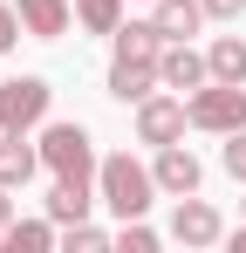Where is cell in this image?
I'll list each match as a JSON object with an SVG mask.
<instances>
[{"label":"cell","mask_w":246,"mask_h":253,"mask_svg":"<svg viewBox=\"0 0 246 253\" xmlns=\"http://www.w3.org/2000/svg\"><path fill=\"white\" fill-rule=\"evenodd\" d=\"M240 206H246V199H240Z\"/></svg>","instance_id":"obj_24"},{"label":"cell","mask_w":246,"mask_h":253,"mask_svg":"<svg viewBox=\"0 0 246 253\" xmlns=\"http://www.w3.org/2000/svg\"><path fill=\"white\" fill-rule=\"evenodd\" d=\"M41 165L55 171V178H69V185H89L96 178V137L82 124H48V137H41Z\"/></svg>","instance_id":"obj_2"},{"label":"cell","mask_w":246,"mask_h":253,"mask_svg":"<svg viewBox=\"0 0 246 253\" xmlns=\"http://www.w3.org/2000/svg\"><path fill=\"white\" fill-rule=\"evenodd\" d=\"M199 21H205V0H158V35L164 42L199 35Z\"/></svg>","instance_id":"obj_11"},{"label":"cell","mask_w":246,"mask_h":253,"mask_svg":"<svg viewBox=\"0 0 246 253\" xmlns=\"http://www.w3.org/2000/svg\"><path fill=\"white\" fill-rule=\"evenodd\" d=\"M0 247L7 253H48L55 247V219H14V226L0 233Z\"/></svg>","instance_id":"obj_14"},{"label":"cell","mask_w":246,"mask_h":253,"mask_svg":"<svg viewBox=\"0 0 246 253\" xmlns=\"http://www.w3.org/2000/svg\"><path fill=\"white\" fill-rule=\"evenodd\" d=\"M76 21L89 28V35H117V21H123V0H76Z\"/></svg>","instance_id":"obj_16"},{"label":"cell","mask_w":246,"mask_h":253,"mask_svg":"<svg viewBox=\"0 0 246 253\" xmlns=\"http://www.w3.org/2000/svg\"><path fill=\"white\" fill-rule=\"evenodd\" d=\"M205 14H212V21H240L246 0H205Z\"/></svg>","instance_id":"obj_21"},{"label":"cell","mask_w":246,"mask_h":253,"mask_svg":"<svg viewBox=\"0 0 246 253\" xmlns=\"http://www.w3.org/2000/svg\"><path fill=\"white\" fill-rule=\"evenodd\" d=\"M21 35H28V21H21V7H0V55H7L14 42H21Z\"/></svg>","instance_id":"obj_19"},{"label":"cell","mask_w":246,"mask_h":253,"mask_svg":"<svg viewBox=\"0 0 246 253\" xmlns=\"http://www.w3.org/2000/svg\"><path fill=\"white\" fill-rule=\"evenodd\" d=\"M158 192H171V199L199 192V158L185 144H158Z\"/></svg>","instance_id":"obj_8"},{"label":"cell","mask_w":246,"mask_h":253,"mask_svg":"<svg viewBox=\"0 0 246 253\" xmlns=\"http://www.w3.org/2000/svg\"><path fill=\"white\" fill-rule=\"evenodd\" d=\"M96 192H103V206L117 212V219H144L151 212V192H158V171H144L130 151H117V158H103V171H96Z\"/></svg>","instance_id":"obj_1"},{"label":"cell","mask_w":246,"mask_h":253,"mask_svg":"<svg viewBox=\"0 0 246 253\" xmlns=\"http://www.w3.org/2000/svg\"><path fill=\"white\" fill-rule=\"evenodd\" d=\"M158 69H164V89H205V83H212V62H205V55H192L185 42H171V48H164V62H158Z\"/></svg>","instance_id":"obj_9"},{"label":"cell","mask_w":246,"mask_h":253,"mask_svg":"<svg viewBox=\"0 0 246 253\" xmlns=\"http://www.w3.org/2000/svg\"><path fill=\"white\" fill-rule=\"evenodd\" d=\"M89 185H69V178H55V192H48V219L55 226H76V219H89Z\"/></svg>","instance_id":"obj_13"},{"label":"cell","mask_w":246,"mask_h":253,"mask_svg":"<svg viewBox=\"0 0 246 253\" xmlns=\"http://www.w3.org/2000/svg\"><path fill=\"white\" fill-rule=\"evenodd\" d=\"M205 62H212V83H246V42L240 35H219L205 48Z\"/></svg>","instance_id":"obj_15"},{"label":"cell","mask_w":246,"mask_h":253,"mask_svg":"<svg viewBox=\"0 0 246 253\" xmlns=\"http://www.w3.org/2000/svg\"><path fill=\"white\" fill-rule=\"evenodd\" d=\"M233 253H246V233H233Z\"/></svg>","instance_id":"obj_23"},{"label":"cell","mask_w":246,"mask_h":253,"mask_svg":"<svg viewBox=\"0 0 246 253\" xmlns=\"http://www.w3.org/2000/svg\"><path fill=\"white\" fill-rule=\"evenodd\" d=\"M117 240H123L130 253H158V233H151L144 219H123V233H117Z\"/></svg>","instance_id":"obj_18"},{"label":"cell","mask_w":246,"mask_h":253,"mask_svg":"<svg viewBox=\"0 0 246 253\" xmlns=\"http://www.w3.org/2000/svg\"><path fill=\"white\" fill-rule=\"evenodd\" d=\"M62 240H69V247H82V253H103V247H110V233H103V226H89V219L62 226Z\"/></svg>","instance_id":"obj_17"},{"label":"cell","mask_w":246,"mask_h":253,"mask_svg":"<svg viewBox=\"0 0 246 253\" xmlns=\"http://www.w3.org/2000/svg\"><path fill=\"white\" fill-rule=\"evenodd\" d=\"M158 62L164 55H117V62H110V96H117V103H144V96L164 83Z\"/></svg>","instance_id":"obj_5"},{"label":"cell","mask_w":246,"mask_h":253,"mask_svg":"<svg viewBox=\"0 0 246 253\" xmlns=\"http://www.w3.org/2000/svg\"><path fill=\"white\" fill-rule=\"evenodd\" d=\"M185 124H192V110H185L178 96H144V103H137V137H144V144H178Z\"/></svg>","instance_id":"obj_6"},{"label":"cell","mask_w":246,"mask_h":253,"mask_svg":"<svg viewBox=\"0 0 246 253\" xmlns=\"http://www.w3.org/2000/svg\"><path fill=\"white\" fill-rule=\"evenodd\" d=\"M41 171V151L21 144V137H0V185H28Z\"/></svg>","instance_id":"obj_12"},{"label":"cell","mask_w":246,"mask_h":253,"mask_svg":"<svg viewBox=\"0 0 246 253\" xmlns=\"http://www.w3.org/2000/svg\"><path fill=\"white\" fill-rule=\"evenodd\" d=\"M41 117H48V83H41V76L0 83V137H28Z\"/></svg>","instance_id":"obj_4"},{"label":"cell","mask_w":246,"mask_h":253,"mask_svg":"<svg viewBox=\"0 0 246 253\" xmlns=\"http://www.w3.org/2000/svg\"><path fill=\"white\" fill-rule=\"evenodd\" d=\"M226 171L246 185V130H233V137H226Z\"/></svg>","instance_id":"obj_20"},{"label":"cell","mask_w":246,"mask_h":253,"mask_svg":"<svg viewBox=\"0 0 246 253\" xmlns=\"http://www.w3.org/2000/svg\"><path fill=\"white\" fill-rule=\"evenodd\" d=\"M14 226V199H7V185H0V233Z\"/></svg>","instance_id":"obj_22"},{"label":"cell","mask_w":246,"mask_h":253,"mask_svg":"<svg viewBox=\"0 0 246 253\" xmlns=\"http://www.w3.org/2000/svg\"><path fill=\"white\" fill-rule=\"evenodd\" d=\"M171 240H178V247H212V240H219V212L205 206V199L185 192L178 212H171Z\"/></svg>","instance_id":"obj_7"},{"label":"cell","mask_w":246,"mask_h":253,"mask_svg":"<svg viewBox=\"0 0 246 253\" xmlns=\"http://www.w3.org/2000/svg\"><path fill=\"white\" fill-rule=\"evenodd\" d=\"M14 7H21V21H28V35H35V42L69 35V0H14Z\"/></svg>","instance_id":"obj_10"},{"label":"cell","mask_w":246,"mask_h":253,"mask_svg":"<svg viewBox=\"0 0 246 253\" xmlns=\"http://www.w3.org/2000/svg\"><path fill=\"white\" fill-rule=\"evenodd\" d=\"M192 130H219V137H233L246 130V89L240 83H212V89H192Z\"/></svg>","instance_id":"obj_3"}]
</instances>
